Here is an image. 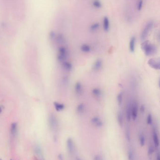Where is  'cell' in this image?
Listing matches in <instances>:
<instances>
[{"label": "cell", "instance_id": "cell-1", "mask_svg": "<svg viewBox=\"0 0 160 160\" xmlns=\"http://www.w3.org/2000/svg\"><path fill=\"white\" fill-rule=\"evenodd\" d=\"M141 47L145 55L147 56H151L157 53V50L156 46L151 44L148 40L142 43Z\"/></svg>", "mask_w": 160, "mask_h": 160}, {"label": "cell", "instance_id": "cell-2", "mask_svg": "<svg viewBox=\"0 0 160 160\" xmlns=\"http://www.w3.org/2000/svg\"><path fill=\"white\" fill-rule=\"evenodd\" d=\"M58 54L57 55V60L58 62L62 63L66 61L67 57V51L65 47L61 46L58 49Z\"/></svg>", "mask_w": 160, "mask_h": 160}, {"label": "cell", "instance_id": "cell-3", "mask_svg": "<svg viewBox=\"0 0 160 160\" xmlns=\"http://www.w3.org/2000/svg\"><path fill=\"white\" fill-rule=\"evenodd\" d=\"M148 65L156 70H160V58H152L148 61Z\"/></svg>", "mask_w": 160, "mask_h": 160}, {"label": "cell", "instance_id": "cell-4", "mask_svg": "<svg viewBox=\"0 0 160 160\" xmlns=\"http://www.w3.org/2000/svg\"><path fill=\"white\" fill-rule=\"evenodd\" d=\"M49 124L50 127L53 130L57 129L58 126V121L56 116L53 114L50 115L49 117Z\"/></svg>", "mask_w": 160, "mask_h": 160}, {"label": "cell", "instance_id": "cell-5", "mask_svg": "<svg viewBox=\"0 0 160 160\" xmlns=\"http://www.w3.org/2000/svg\"><path fill=\"white\" fill-rule=\"evenodd\" d=\"M153 26V23L152 22H149L148 23L147 25H146V26L144 28L143 31L141 35V39L144 40L148 36L149 32H150L151 29H152Z\"/></svg>", "mask_w": 160, "mask_h": 160}, {"label": "cell", "instance_id": "cell-6", "mask_svg": "<svg viewBox=\"0 0 160 160\" xmlns=\"http://www.w3.org/2000/svg\"><path fill=\"white\" fill-rule=\"evenodd\" d=\"M138 111V105L136 102H133L131 104V118L133 120L137 119Z\"/></svg>", "mask_w": 160, "mask_h": 160}, {"label": "cell", "instance_id": "cell-7", "mask_svg": "<svg viewBox=\"0 0 160 160\" xmlns=\"http://www.w3.org/2000/svg\"><path fill=\"white\" fill-rule=\"evenodd\" d=\"M66 145L69 153L70 154H72L74 152V142L71 138H68L67 139L66 141Z\"/></svg>", "mask_w": 160, "mask_h": 160}, {"label": "cell", "instance_id": "cell-8", "mask_svg": "<svg viewBox=\"0 0 160 160\" xmlns=\"http://www.w3.org/2000/svg\"><path fill=\"white\" fill-rule=\"evenodd\" d=\"M91 122L96 127H101L103 126V122L98 117H95L91 119Z\"/></svg>", "mask_w": 160, "mask_h": 160}, {"label": "cell", "instance_id": "cell-9", "mask_svg": "<svg viewBox=\"0 0 160 160\" xmlns=\"http://www.w3.org/2000/svg\"><path fill=\"white\" fill-rule=\"evenodd\" d=\"M74 91L75 94L78 95L80 96L81 95L82 93V84L80 82H77L75 85H74Z\"/></svg>", "mask_w": 160, "mask_h": 160}, {"label": "cell", "instance_id": "cell-10", "mask_svg": "<svg viewBox=\"0 0 160 160\" xmlns=\"http://www.w3.org/2000/svg\"><path fill=\"white\" fill-rule=\"evenodd\" d=\"M103 65V62L102 61L98 59L96 60L94 62V64L93 65V68L96 71H98L100 70Z\"/></svg>", "mask_w": 160, "mask_h": 160}, {"label": "cell", "instance_id": "cell-11", "mask_svg": "<svg viewBox=\"0 0 160 160\" xmlns=\"http://www.w3.org/2000/svg\"><path fill=\"white\" fill-rule=\"evenodd\" d=\"M153 139L154 140V143L156 147H158L159 145L160 142H159V139L158 136V134L157 133L156 130H154L153 132Z\"/></svg>", "mask_w": 160, "mask_h": 160}, {"label": "cell", "instance_id": "cell-12", "mask_svg": "<svg viewBox=\"0 0 160 160\" xmlns=\"http://www.w3.org/2000/svg\"><path fill=\"white\" fill-rule=\"evenodd\" d=\"M126 117L128 121H130L131 118V104L128 103L126 111Z\"/></svg>", "mask_w": 160, "mask_h": 160}, {"label": "cell", "instance_id": "cell-13", "mask_svg": "<svg viewBox=\"0 0 160 160\" xmlns=\"http://www.w3.org/2000/svg\"><path fill=\"white\" fill-rule=\"evenodd\" d=\"M103 29L105 31L108 32L110 28V22L108 18L107 17H104L103 21Z\"/></svg>", "mask_w": 160, "mask_h": 160}, {"label": "cell", "instance_id": "cell-14", "mask_svg": "<svg viewBox=\"0 0 160 160\" xmlns=\"http://www.w3.org/2000/svg\"><path fill=\"white\" fill-rule=\"evenodd\" d=\"M136 39L134 37H132L129 43V48L130 51L133 53L135 50V45Z\"/></svg>", "mask_w": 160, "mask_h": 160}, {"label": "cell", "instance_id": "cell-15", "mask_svg": "<svg viewBox=\"0 0 160 160\" xmlns=\"http://www.w3.org/2000/svg\"><path fill=\"white\" fill-rule=\"evenodd\" d=\"M55 39L59 44H63L65 43V41L64 36L62 34H59L56 37Z\"/></svg>", "mask_w": 160, "mask_h": 160}, {"label": "cell", "instance_id": "cell-16", "mask_svg": "<svg viewBox=\"0 0 160 160\" xmlns=\"http://www.w3.org/2000/svg\"><path fill=\"white\" fill-rule=\"evenodd\" d=\"M53 104H54V106L56 110L58 111H62L65 108V105L62 103L55 102L53 103Z\"/></svg>", "mask_w": 160, "mask_h": 160}, {"label": "cell", "instance_id": "cell-17", "mask_svg": "<svg viewBox=\"0 0 160 160\" xmlns=\"http://www.w3.org/2000/svg\"><path fill=\"white\" fill-rule=\"evenodd\" d=\"M62 64L64 69L66 71H69L72 69V65L70 62H66V61L65 62H63L62 63Z\"/></svg>", "mask_w": 160, "mask_h": 160}, {"label": "cell", "instance_id": "cell-18", "mask_svg": "<svg viewBox=\"0 0 160 160\" xmlns=\"http://www.w3.org/2000/svg\"><path fill=\"white\" fill-rule=\"evenodd\" d=\"M117 121L120 127H122L123 125V116L121 112H119L117 114Z\"/></svg>", "mask_w": 160, "mask_h": 160}, {"label": "cell", "instance_id": "cell-19", "mask_svg": "<svg viewBox=\"0 0 160 160\" xmlns=\"http://www.w3.org/2000/svg\"><path fill=\"white\" fill-rule=\"evenodd\" d=\"M92 92L95 96L97 97H100L102 95V91L101 90L98 88H94V89H93Z\"/></svg>", "mask_w": 160, "mask_h": 160}, {"label": "cell", "instance_id": "cell-20", "mask_svg": "<svg viewBox=\"0 0 160 160\" xmlns=\"http://www.w3.org/2000/svg\"><path fill=\"white\" fill-rule=\"evenodd\" d=\"M85 109V105L83 103H81L79 104L77 108H76V111L78 113H82V112L84 111Z\"/></svg>", "mask_w": 160, "mask_h": 160}, {"label": "cell", "instance_id": "cell-21", "mask_svg": "<svg viewBox=\"0 0 160 160\" xmlns=\"http://www.w3.org/2000/svg\"><path fill=\"white\" fill-rule=\"evenodd\" d=\"M17 124L16 123H13L11 125V133L12 135L13 136H15L17 133Z\"/></svg>", "mask_w": 160, "mask_h": 160}, {"label": "cell", "instance_id": "cell-22", "mask_svg": "<svg viewBox=\"0 0 160 160\" xmlns=\"http://www.w3.org/2000/svg\"><path fill=\"white\" fill-rule=\"evenodd\" d=\"M80 49L84 53H89L91 50L90 46L87 44H83L81 45Z\"/></svg>", "mask_w": 160, "mask_h": 160}, {"label": "cell", "instance_id": "cell-23", "mask_svg": "<svg viewBox=\"0 0 160 160\" xmlns=\"http://www.w3.org/2000/svg\"><path fill=\"white\" fill-rule=\"evenodd\" d=\"M93 4L94 7L96 8H101L102 6V3L99 0H95L93 2Z\"/></svg>", "mask_w": 160, "mask_h": 160}, {"label": "cell", "instance_id": "cell-24", "mask_svg": "<svg viewBox=\"0 0 160 160\" xmlns=\"http://www.w3.org/2000/svg\"><path fill=\"white\" fill-rule=\"evenodd\" d=\"M117 102L119 105H121L123 101V94L122 93H120L118 95L117 97Z\"/></svg>", "mask_w": 160, "mask_h": 160}, {"label": "cell", "instance_id": "cell-25", "mask_svg": "<svg viewBox=\"0 0 160 160\" xmlns=\"http://www.w3.org/2000/svg\"><path fill=\"white\" fill-rule=\"evenodd\" d=\"M99 27V24L98 23H95L90 26V31L91 32H95L96 30H97Z\"/></svg>", "mask_w": 160, "mask_h": 160}, {"label": "cell", "instance_id": "cell-26", "mask_svg": "<svg viewBox=\"0 0 160 160\" xmlns=\"http://www.w3.org/2000/svg\"><path fill=\"white\" fill-rule=\"evenodd\" d=\"M145 138L143 134H141L140 136V145L141 147H143L145 145Z\"/></svg>", "mask_w": 160, "mask_h": 160}, {"label": "cell", "instance_id": "cell-27", "mask_svg": "<svg viewBox=\"0 0 160 160\" xmlns=\"http://www.w3.org/2000/svg\"><path fill=\"white\" fill-rule=\"evenodd\" d=\"M35 152L38 156H42V152L41 150V148L39 147H36L35 148Z\"/></svg>", "mask_w": 160, "mask_h": 160}, {"label": "cell", "instance_id": "cell-28", "mask_svg": "<svg viewBox=\"0 0 160 160\" xmlns=\"http://www.w3.org/2000/svg\"><path fill=\"white\" fill-rule=\"evenodd\" d=\"M155 151V149L152 145L149 146L148 148V156H150L153 154V153Z\"/></svg>", "mask_w": 160, "mask_h": 160}, {"label": "cell", "instance_id": "cell-29", "mask_svg": "<svg viewBox=\"0 0 160 160\" xmlns=\"http://www.w3.org/2000/svg\"><path fill=\"white\" fill-rule=\"evenodd\" d=\"M133 154L131 149H130L128 153V160H133Z\"/></svg>", "mask_w": 160, "mask_h": 160}, {"label": "cell", "instance_id": "cell-30", "mask_svg": "<svg viewBox=\"0 0 160 160\" xmlns=\"http://www.w3.org/2000/svg\"><path fill=\"white\" fill-rule=\"evenodd\" d=\"M126 137L127 140L130 141L131 140V135H130V132L128 129H127L126 131Z\"/></svg>", "mask_w": 160, "mask_h": 160}, {"label": "cell", "instance_id": "cell-31", "mask_svg": "<svg viewBox=\"0 0 160 160\" xmlns=\"http://www.w3.org/2000/svg\"><path fill=\"white\" fill-rule=\"evenodd\" d=\"M152 117L151 114H149L147 117V123L148 125H151L152 124Z\"/></svg>", "mask_w": 160, "mask_h": 160}, {"label": "cell", "instance_id": "cell-32", "mask_svg": "<svg viewBox=\"0 0 160 160\" xmlns=\"http://www.w3.org/2000/svg\"><path fill=\"white\" fill-rule=\"evenodd\" d=\"M142 5H143V0H140L138 2V9L139 11H140L142 8Z\"/></svg>", "mask_w": 160, "mask_h": 160}, {"label": "cell", "instance_id": "cell-33", "mask_svg": "<svg viewBox=\"0 0 160 160\" xmlns=\"http://www.w3.org/2000/svg\"><path fill=\"white\" fill-rule=\"evenodd\" d=\"M56 35H55V33L54 32H51L50 33V37L51 39H55L56 38Z\"/></svg>", "mask_w": 160, "mask_h": 160}, {"label": "cell", "instance_id": "cell-34", "mask_svg": "<svg viewBox=\"0 0 160 160\" xmlns=\"http://www.w3.org/2000/svg\"><path fill=\"white\" fill-rule=\"evenodd\" d=\"M63 82L65 85H67L68 83V78L66 76H65L63 79Z\"/></svg>", "mask_w": 160, "mask_h": 160}, {"label": "cell", "instance_id": "cell-35", "mask_svg": "<svg viewBox=\"0 0 160 160\" xmlns=\"http://www.w3.org/2000/svg\"><path fill=\"white\" fill-rule=\"evenodd\" d=\"M94 160H103L102 156L99 155H96L94 157Z\"/></svg>", "mask_w": 160, "mask_h": 160}, {"label": "cell", "instance_id": "cell-36", "mask_svg": "<svg viewBox=\"0 0 160 160\" xmlns=\"http://www.w3.org/2000/svg\"><path fill=\"white\" fill-rule=\"evenodd\" d=\"M58 158L60 160H63V155L62 154H60L59 156H58Z\"/></svg>", "mask_w": 160, "mask_h": 160}, {"label": "cell", "instance_id": "cell-37", "mask_svg": "<svg viewBox=\"0 0 160 160\" xmlns=\"http://www.w3.org/2000/svg\"><path fill=\"white\" fill-rule=\"evenodd\" d=\"M145 106L144 105H141V106L140 107V111L142 112H144V111H145Z\"/></svg>", "mask_w": 160, "mask_h": 160}, {"label": "cell", "instance_id": "cell-38", "mask_svg": "<svg viewBox=\"0 0 160 160\" xmlns=\"http://www.w3.org/2000/svg\"><path fill=\"white\" fill-rule=\"evenodd\" d=\"M157 160H160V152H158L157 154Z\"/></svg>", "mask_w": 160, "mask_h": 160}, {"label": "cell", "instance_id": "cell-39", "mask_svg": "<svg viewBox=\"0 0 160 160\" xmlns=\"http://www.w3.org/2000/svg\"><path fill=\"white\" fill-rule=\"evenodd\" d=\"M76 160H81V159L80 158H78H78H76Z\"/></svg>", "mask_w": 160, "mask_h": 160}, {"label": "cell", "instance_id": "cell-40", "mask_svg": "<svg viewBox=\"0 0 160 160\" xmlns=\"http://www.w3.org/2000/svg\"><path fill=\"white\" fill-rule=\"evenodd\" d=\"M1 108L0 107V113L1 112Z\"/></svg>", "mask_w": 160, "mask_h": 160}, {"label": "cell", "instance_id": "cell-41", "mask_svg": "<svg viewBox=\"0 0 160 160\" xmlns=\"http://www.w3.org/2000/svg\"><path fill=\"white\" fill-rule=\"evenodd\" d=\"M159 86H160V80H159Z\"/></svg>", "mask_w": 160, "mask_h": 160}, {"label": "cell", "instance_id": "cell-42", "mask_svg": "<svg viewBox=\"0 0 160 160\" xmlns=\"http://www.w3.org/2000/svg\"><path fill=\"white\" fill-rule=\"evenodd\" d=\"M0 160H1V159H0Z\"/></svg>", "mask_w": 160, "mask_h": 160}, {"label": "cell", "instance_id": "cell-43", "mask_svg": "<svg viewBox=\"0 0 160 160\" xmlns=\"http://www.w3.org/2000/svg\"></svg>", "mask_w": 160, "mask_h": 160}]
</instances>
